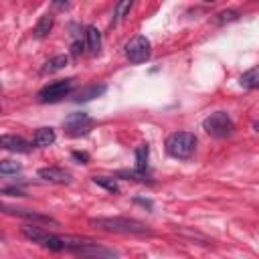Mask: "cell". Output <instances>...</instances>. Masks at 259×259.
I'll return each mask as SVG.
<instances>
[{"label": "cell", "instance_id": "obj_1", "mask_svg": "<svg viewBox=\"0 0 259 259\" xmlns=\"http://www.w3.org/2000/svg\"><path fill=\"white\" fill-rule=\"evenodd\" d=\"M20 231H22V235H24L26 239H30L32 243H38L40 247H47V249H51V251H69V253H71L75 247H79L81 243L87 241V237L55 235V233H51V231H47V229H42V227H38V225H32V223L24 225Z\"/></svg>", "mask_w": 259, "mask_h": 259}, {"label": "cell", "instance_id": "obj_2", "mask_svg": "<svg viewBox=\"0 0 259 259\" xmlns=\"http://www.w3.org/2000/svg\"><path fill=\"white\" fill-rule=\"evenodd\" d=\"M91 225L103 229V231H111V233H123V235H152V231L136 219H127V217H97L91 219Z\"/></svg>", "mask_w": 259, "mask_h": 259}, {"label": "cell", "instance_id": "obj_3", "mask_svg": "<svg viewBox=\"0 0 259 259\" xmlns=\"http://www.w3.org/2000/svg\"><path fill=\"white\" fill-rule=\"evenodd\" d=\"M166 154L176 160H188L192 158L196 150V136L192 132H174L166 138Z\"/></svg>", "mask_w": 259, "mask_h": 259}, {"label": "cell", "instance_id": "obj_4", "mask_svg": "<svg viewBox=\"0 0 259 259\" xmlns=\"http://www.w3.org/2000/svg\"><path fill=\"white\" fill-rule=\"evenodd\" d=\"M202 130L212 138H229L235 132V121L227 111H214L202 119Z\"/></svg>", "mask_w": 259, "mask_h": 259}, {"label": "cell", "instance_id": "obj_5", "mask_svg": "<svg viewBox=\"0 0 259 259\" xmlns=\"http://www.w3.org/2000/svg\"><path fill=\"white\" fill-rule=\"evenodd\" d=\"M75 87V79H59L49 83L47 87H42L38 91V101L40 103H55L61 101L63 97H67Z\"/></svg>", "mask_w": 259, "mask_h": 259}, {"label": "cell", "instance_id": "obj_6", "mask_svg": "<svg viewBox=\"0 0 259 259\" xmlns=\"http://www.w3.org/2000/svg\"><path fill=\"white\" fill-rule=\"evenodd\" d=\"M71 253L81 257V259H115L117 257V251H113V249H109V247H105L101 243H95L91 239H87L85 243L75 247Z\"/></svg>", "mask_w": 259, "mask_h": 259}, {"label": "cell", "instance_id": "obj_7", "mask_svg": "<svg viewBox=\"0 0 259 259\" xmlns=\"http://www.w3.org/2000/svg\"><path fill=\"white\" fill-rule=\"evenodd\" d=\"M0 212H6V214H12V217H18V219H24L32 225L36 223H42V225H59L53 217L49 214H42L38 210H32V208H22V206H12V204H4L0 202Z\"/></svg>", "mask_w": 259, "mask_h": 259}, {"label": "cell", "instance_id": "obj_8", "mask_svg": "<svg viewBox=\"0 0 259 259\" xmlns=\"http://www.w3.org/2000/svg\"><path fill=\"white\" fill-rule=\"evenodd\" d=\"M150 53H152V45H150V38L144 36V34H138L134 36L127 45H125V57L130 63H144L150 59Z\"/></svg>", "mask_w": 259, "mask_h": 259}, {"label": "cell", "instance_id": "obj_9", "mask_svg": "<svg viewBox=\"0 0 259 259\" xmlns=\"http://www.w3.org/2000/svg\"><path fill=\"white\" fill-rule=\"evenodd\" d=\"M91 125H93V119H91L87 113H83V111L71 113V115L65 119V130H67V134L73 136V138L85 136V134L91 130Z\"/></svg>", "mask_w": 259, "mask_h": 259}, {"label": "cell", "instance_id": "obj_10", "mask_svg": "<svg viewBox=\"0 0 259 259\" xmlns=\"http://www.w3.org/2000/svg\"><path fill=\"white\" fill-rule=\"evenodd\" d=\"M0 148L8 150V152H14V154H28L32 150V144L28 140H24L22 136L4 134V136H0Z\"/></svg>", "mask_w": 259, "mask_h": 259}, {"label": "cell", "instance_id": "obj_11", "mask_svg": "<svg viewBox=\"0 0 259 259\" xmlns=\"http://www.w3.org/2000/svg\"><path fill=\"white\" fill-rule=\"evenodd\" d=\"M36 176L45 182H51V184H71V174L63 168H57V166H47V168H40L36 172Z\"/></svg>", "mask_w": 259, "mask_h": 259}, {"label": "cell", "instance_id": "obj_12", "mask_svg": "<svg viewBox=\"0 0 259 259\" xmlns=\"http://www.w3.org/2000/svg\"><path fill=\"white\" fill-rule=\"evenodd\" d=\"M83 45H85L87 53H91V55H97V53L101 51V32L97 30V26H93V24L85 26Z\"/></svg>", "mask_w": 259, "mask_h": 259}, {"label": "cell", "instance_id": "obj_13", "mask_svg": "<svg viewBox=\"0 0 259 259\" xmlns=\"http://www.w3.org/2000/svg\"><path fill=\"white\" fill-rule=\"evenodd\" d=\"M105 89H107L105 83H93V85H89V87H83V89L75 95V101H77V103H81V101H91V99L103 95Z\"/></svg>", "mask_w": 259, "mask_h": 259}, {"label": "cell", "instance_id": "obj_14", "mask_svg": "<svg viewBox=\"0 0 259 259\" xmlns=\"http://www.w3.org/2000/svg\"><path fill=\"white\" fill-rule=\"evenodd\" d=\"M57 136H55V130L53 127H38L34 132V138H32V144L36 148H47L51 144H55Z\"/></svg>", "mask_w": 259, "mask_h": 259}, {"label": "cell", "instance_id": "obj_15", "mask_svg": "<svg viewBox=\"0 0 259 259\" xmlns=\"http://www.w3.org/2000/svg\"><path fill=\"white\" fill-rule=\"evenodd\" d=\"M53 24H55V16H53V14H42V16L38 18L36 26H34V36H36V38H45V36L51 32Z\"/></svg>", "mask_w": 259, "mask_h": 259}, {"label": "cell", "instance_id": "obj_16", "mask_svg": "<svg viewBox=\"0 0 259 259\" xmlns=\"http://www.w3.org/2000/svg\"><path fill=\"white\" fill-rule=\"evenodd\" d=\"M67 65H69V57H67V55H57V57H53V59H49V61L45 63L42 73H57V71L65 69Z\"/></svg>", "mask_w": 259, "mask_h": 259}, {"label": "cell", "instance_id": "obj_17", "mask_svg": "<svg viewBox=\"0 0 259 259\" xmlns=\"http://www.w3.org/2000/svg\"><path fill=\"white\" fill-rule=\"evenodd\" d=\"M239 83L245 87V89H257L259 85V69L257 67H251L249 71H245L239 79Z\"/></svg>", "mask_w": 259, "mask_h": 259}, {"label": "cell", "instance_id": "obj_18", "mask_svg": "<svg viewBox=\"0 0 259 259\" xmlns=\"http://www.w3.org/2000/svg\"><path fill=\"white\" fill-rule=\"evenodd\" d=\"M148 154H150L148 144H140V146L136 148V170H138V172H146V166H148Z\"/></svg>", "mask_w": 259, "mask_h": 259}, {"label": "cell", "instance_id": "obj_19", "mask_svg": "<svg viewBox=\"0 0 259 259\" xmlns=\"http://www.w3.org/2000/svg\"><path fill=\"white\" fill-rule=\"evenodd\" d=\"M117 176H119V178H123V180H136V182H142V184L150 182V180H148V176H146L144 172H138V170H119V172H117Z\"/></svg>", "mask_w": 259, "mask_h": 259}, {"label": "cell", "instance_id": "obj_20", "mask_svg": "<svg viewBox=\"0 0 259 259\" xmlns=\"http://www.w3.org/2000/svg\"><path fill=\"white\" fill-rule=\"evenodd\" d=\"M93 182H95L97 186L109 190V192H119V186H117V182H115L113 178H107V176H93Z\"/></svg>", "mask_w": 259, "mask_h": 259}, {"label": "cell", "instance_id": "obj_21", "mask_svg": "<svg viewBox=\"0 0 259 259\" xmlns=\"http://www.w3.org/2000/svg\"><path fill=\"white\" fill-rule=\"evenodd\" d=\"M22 164L14 162V160H0V174H16L20 172Z\"/></svg>", "mask_w": 259, "mask_h": 259}, {"label": "cell", "instance_id": "obj_22", "mask_svg": "<svg viewBox=\"0 0 259 259\" xmlns=\"http://www.w3.org/2000/svg\"><path fill=\"white\" fill-rule=\"evenodd\" d=\"M237 18H239V12H237V10H221V12L217 14V22H219V24L233 22V20H237Z\"/></svg>", "mask_w": 259, "mask_h": 259}, {"label": "cell", "instance_id": "obj_23", "mask_svg": "<svg viewBox=\"0 0 259 259\" xmlns=\"http://www.w3.org/2000/svg\"><path fill=\"white\" fill-rule=\"evenodd\" d=\"M130 10H132V2H130V0H123V2L115 4V16H117V18H125Z\"/></svg>", "mask_w": 259, "mask_h": 259}, {"label": "cell", "instance_id": "obj_24", "mask_svg": "<svg viewBox=\"0 0 259 259\" xmlns=\"http://www.w3.org/2000/svg\"><path fill=\"white\" fill-rule=\"evenodd\" d=\"M71 156H73V160H77L79 164H87V162H89V154H87V152H79V150H75Z\"/></svg>", "mask_w": 259, "mask_h": 259}, {"label": "cell", "instance_id": "obj_25", "mask_svg": "<svg viewBox=\"0 0 259 259\" xmlns=\"http://www.w3.org/2000/svg\"><path fill=\"white\" fill-rule=\"evenodd\" d=\"M83 49H85V45H83L81 40H75V42L71 45V53H73V57L81 55V53H83Z\"/></svg>", "mask_w": 259, "mask_h": 259}, {"label": "cell", "instance_id": "obj_26", "mask_svg": "<svg viewBox=\"0 0 259 259\" xmlns=\"http://www.w3.org/2000/svg\"><path fill=\"white\" fill-rule=\"evenodd\" d=\"M0 194H10V196H24V192H22V190H18V188H4V190H0Z\"/></svg>", "mask_w": 259, "mask_h": 259}, {"label": "cell", "instance_id": "obj_27", "mask_svg": "<svg viewBox=\"0 0 259 259\" xmlns=\"http://www.w3.org/2000/svg\"><path fill=\"white\" fill-rule=\"evenodd\" d=\"M0 111H2V105H0Z\"/></svg>", "mask_w": 259, "mask_h": 259}]
</instances>
